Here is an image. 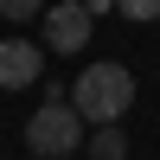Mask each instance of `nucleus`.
<instances>
[{
    "label": "nucleus",
    "instance_id": "nucleus-1",
    "mask_svg": "<svg viewBox=\"0 0 160 160\" xmlns=\"http://www.w3.org/2000/svg\"><path fill=\"white\" fill-rule=\"evenodd\" d=\"M128 102H135V77H128V64H90L83 77H71V109L83 115L90 128L122 122Z\"/></svg>",
    "mask_w": 160,
    "mask_h": 160
},
{
    "label": "nucleus",
    "instance_id": "nucleus-7",
    "mask_svg": "<svg viewBox=\"0 0 160 160\" xmlns=\"http://www.w3.org/2000/svg\"><path fill=\"white\" fill-rule=\"evenodd\" d=\"M115 13H128V19H160V0H115Z\"/></svg>",
    "mask_w": 160,
    "mask_h": 160
},
{
    "label": "nucleus",
    "instance_id": "nucleus-8",
    "mask_svg": "<svg viewBox=\"0 0 160 160\" xmlns=\"http://www.w3.org/2000/svg\"><path fill=\"white\" fill-rule=\"evenodd\" d=\"M83 7H90V19H96V13H109V7H115V0H83Z\"/></svg>",
    "mask_w": 160,
    "mask_h": 160
},
{
    "label": "nucleus",
    "instance_id": "nucleus-3",
    "mask_svg": "<svg viewBox=\"0 0 160 160\" xmlns=\"http://www.w3.org/2000/svg\"><path fill=\"white\" fill-rule=\"evenodd\" d=\"M45 77V51L32 38H0V90H32Z\"/></svg>",
    "mask_w": 160,
    "mask_h": 160
},
{
    "label": "nucleus",
    "instance_id": "nucleus-4",
    "mask_svg": "<svg viewBox=\"0 0 160 160\" xmlns=\"http://www.w3.org/2000/svg\"><path fill=\"white\" fill-rule=\"evenodd\" d=\"M45 45L51 51H83L90 45V7L83 0H58L45 13Z\"/></svg>",
    "mask_w": 160,
    "mask_h": 160
},
{
    "label": "nucleus",
    "instance_id": "nucleus-5",
    "mask_svg": "<svg viewBox=\"0 0 160 160\" xmlns=\"http://www.w3.org/2000/svg\"><path fill=\"white\" fill-rule=\"evenodd\" d=\"M83 148H90V160H128V135H122L115 122H102V128L83 135Z\"/></svg>",
    "mask_w": 160,
    "mask_h": 160
},
{
    "label": "nucleus",
    "instance_id": "nucleus-6",
    "mask_svg": "<svg viewBox=\"0 0 160 160\" xmlns=\"http://www.w3.org/2000/svg\"><path fill=\"white\" fill-rule=\"evenodd\" d=\"M45 0H0V19H38Z\"/></svg>",
    "mask_w": 160,
    "mask_h": 160
},
{
    "label": "nucleus",
    "instance_id": "nucleus-2",
    "mask_svg": "<svg viewBox=\"0 0 160 160\" xmlns=\"http://www.w3.org/2000/svg\"><path fill=\"white\" fill-rule=\"evenodd\" d=\"M83 135H90V122L71 109V96L38 102L32 122H26V148H32L38 160H64V154H77V148H83Z\"/></svg>",
    "mask_w": 160,
    "mask_h": 160
}]
</instances>
